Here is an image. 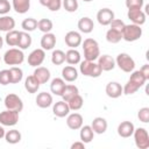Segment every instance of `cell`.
I'll list each match as a JSON object with an SVG mask.
<instances>
[{
  "label": "cell",
  "mask_w": 149,
  "mask_h": 149,
  "mask_svg": "<svg viewBox=\"0 0 149 149\" xmlns=\"http://www.w3.org/2000/svg\"><path fill=\"white\" fill-rule=\"evenodd\" d=\"M98 64L102 71H111L115 68V59L109 55H102L98 57Z\"/></svg>",
  "instance_id": "obj_16"
},
{
  "label": "cell",
  "mask_w": 149,
  "mask_h": 149,
  "mask_svg": "<svg viewBox=\"0 0 149 149\" xmlns=\"http://www.w3.org/2000/svg\"><path fill=\"white\" fill-rule=\"evenodd\" d=\"M0 59H1V58H0Z\"/></svg>",
  "instance_id": "obj_54"
},
{
  "label": "cell",
  "mask_w": 149,
  "mask_h": 149,
  "mask_svg": "<svg viewBox=\"0 0 149 149\" xmlns=\"http://www.w3.org/2000/svg\"><path fill=\"white\" fill-rule=\"evenodd\" d=\"M40 83H38V80L34 77V74H31V76H28L27 78H26V80H24V88L29 92V93H36L37 91H38V88H40Z\"/></svg>",
  "instance_id": "obj_28"
},
{
  "label": "cell",
  "mask_w": 149,
  "mask_h": 149,
  "mask_svg": "<svg viewBox=\"0 0 149 149\" xmlns=\"http://www.w3.org/2000/svg\"><path fill=\"white\" fill-rule=\"evenodd\" d=\"M137 118L141 122L148 123L149 122V107H142L137 112Z\"/></svg>",
  "instance_id": "obj_42"
},
{
  "label": "cell",
  "mask_w": 149,
  "mask_h": 149,
  "mask_svg": "<svg viewBox=\"0 0 149 149\" xmlns=\"http://www.w3.org/2000/svg\"><path fill=\"white\" fill-rule=\"evenodd\" d=\"M19 35H20V31L14 30V29L7 31V34H6V36H5L6 43H7L9 47H16L17 43H19Z\"/></svg>",
  "instance_id": "obj_35"
},
{
  "label": "cell",
  "mask_w": 149,
  "mask_h": 149,
  "mask_svg": "<svg viewBox=\"0 0 149 149\" xmlns=\"http://www.w3.org/2000/svg\"><path fill=\"white\" fill-rule=\"evenodd\" d=\"M51 12H57L62 7V0H51L47 6Z\"/></svg>",
  "instance_id": "obj_47"
},
{
  "label": "cell",
  "mask_w": 149,
  "mask_h": 149,
  "mask_svg": "<svg viewBox=\"0 0 149 149\" xmlns=\"http://www.w3.org/2000/svg\"><path fill=\"white\" fill-rule=\"evenodd\" d=\"M133 135H134L135 146L139 149H148L149 148V134L146 128L139 127V128L134 129Z\"/></svg>",
  "instance_id": "obj_7"
},
{
  "label": "cell",
  "mask_w": 149,
  "mask_h": 149,
  "mask_svg": "<svg viewBox=\"0 0 149 149\" xmlns=\"http://www.w3.org/2000/svg\"><path fill=\"white\" fill-rule=\"evenodd\" d=\"M65 87V80L63 78H54L50 84V91L55 95H62Z\"/></svg>",
  "instance_id": "obj_26"
},
{
  "label": "cell",
  "mask_w": 149,
  "mask_h": 149,
  "mask_svg": "<svg viewBox=\"0 0 149 149\" xmlns=\"http://www.w3.org/2000/svg\"><path fill=\"white\" fill-rule=\"evenodd\" d=\"M83 1H85V2H90V1H93V0H83Z\"/></svg>",
  "instance_id": "obj_53"
},
{
  "label": "cell",
  "mask_w": 149,
  "mask_h": 149,
  "mask_svg": "<svg viewBox=\"0 0 149 149\" xmlns=\"http://www.w3.org/2000/svg\"><path fill=\"white\" fill-rule=\"evenodd\" d=\"M127 16L134 24H137V26H142L146 22V14L141 8H130V9H128Z\"/></svg>",
  "instance_id": "obj_11"
},
{
  "label": "cell",
  "mask_w": 149,
  "mask_h": 149,
  "mask_svg": "<svg viewBox=\"0 0 149 149\" xmlns=\"http://www.w3.org/2000/svg\"><path fill=\"white\" fill-rule=\"evenodd\" d=\"M68 105H69V108L70 111H78L83 107L84 105V100H83V97L78 94H76L74 97H72L69 101H68Z\"/></svg>",
  "instance_id": "obj_36"
},
{
  "label": "cell",
  "mask_w": 149,
  "mask_h": 149,
  "mask_svg": "<svg viewBox=\"0 0 149 149\" xmlns=\"http://www.w3.org/2000/svg\"><path fill=\"white\" fill-rule=\"evenodd\" d=\"M31 44V36L27 33V31H20V35H19V43H17V47L19 49L21 50H24V49H28Z\"/></svg>",
  "instance_id": "obj_31"
},
{
  "label": "cell",
  "mask_w": 149,
  "mask_h": 149,
  "mask_svg": "<svg viewBox=\"0 0 149 149\" xmlns=\"http://www.w3.org/2000/svg\"><path fill=\"white\" fill-rule=\"evenodd\" d=\"M2 137H5V129L0 123V139H2Z\"/></svg>",
  "instance_id": "obj_51"
},
{
  "label": "cell",
  "mask_w": 149,
  "mask_h": 149,
  "mask_svg": "<svg viewBox=\"0 0 149 149\" xmlns=\"http://www.w3.org/2000/svg\"><path fill=\"white\" fill-rule=\"evenodd\" d=\"M134 123L130 122V121H122L119 126H118V134L119 136L123 137V139H127V137H130L134 133Z\"/></svg>",
  "instance_id": "obj_15"
},
{
  "label": "cell",
  "mask_w": 149,
  "mask_h": 149,
  "mask_svg": "<svg viewBox=\"0 0 149 149\" xmlns=\"http://www.w3.org/2000/svg\"><path fill=\"white\" fill-rule=\"evenodd\" d=\"M15 27V20L12 16L3 15L0 17V31H9Z\"/></svg>",
  "instance_id": "obj_29"
},
{
  "label": "cell",
  "mask_w": 149,
  "mask_h": 149,
  "mask_svg": "<svg viewBox=\"0 0 149 149\" xmlns=\"http://www.w3.org/2000/svg\"><path fill=\"white\" fill-rule=\"evenodd\" d=\"M66 125L70 129L72 130H77L80 129V127L83 126V116L79 113H72L68 116L66 119Z\"/></svg>",
  "instance_id": "obj_18"
},
{
  "label": "cell",
  "mask_w": 149,
  "mask_h": 149,
  "mask_svg": "<svg viewBox=\"0 0 149 149\" xmlns=\"http://www.w3.org/2000/svg\"><path fill=\"white\" fill-rule=\"evenodd\" d=\"M12 7L17 14H24L30 8V0H13Z\"/></svg>",
  "instance_id": "obj_24"
},
{
  "label": "cell",
  "mask_w": 149,
  "mask_h": 149,
  "mask_svg": "<svg viewBox=\"0 0 149 149\" xmlns=\"http://www.w3.org/2000/svg\"><path fill=\"white\" fill-rule=\"evenodd\" d=\"M79 136H80V141H81V142H84V143H90V142L93 140L94 132H93L92 127L88 126V125L81 126V127H80Z\"/></svg>",
  "instance_id": "obj_27"
},
{
  "label": "cell",
  "mask_w": 149,
  "mask_h": 149,
  "mask_svg": "<svg viewBox=\"0 0 149 149\" xmlns=\"http://www.w3.org/2000/svg\"><path fill=\"white\" fill-rule=\"evenodd\" d=\"M83 44V50H84V57L86 61H97L98 57L100 56V49H99V44L93 38H86L84 40V42H81Z\"/></svg>",
  "instance_id": "obj_2"
},
{
  "label": "cell",
  "mask_w": 149,
  "mask_h": 149,
  "mask_svg": "<svg viewBox=\"0 0 149 149\" xmlns=\"http://www.w3.org/2000/svg\"><path fill=\"white\" fill-rule=\"evenodd\" d=\"M62 6L64 7V9L69 13H73L78 9V1L77 0H63L62 1Z\"/></svg>",
  "instance_id": "obj_41"
},
{
  "label": "cell",
  "mask_w": 149,
  "mask_h": 149,
  "mask_svg": "<svg viewBox=\"0 0 149 149\" xmlns=\"http://www.w3.org/2000/svg\"><path fill=\"white\" fill-rule=\"evenodd\" d=\"M54 24H52V21L49 20V19H41L40 21H37V28L42 31V33H50L51 29H52Z\"/></svg>",
  "instance_id": "obj_39"
},
{
  "label": "cell",
  "mask_w": 149,
  "mask_h": 149,
  "mask_svg": "<svg viewBox=\"0 0 149 149\" xmlns=\"http://www.w3.org/2000/svg\"><path fill=\"white\" fill-rule=\"evenodd\" d=\"M51 62L55 65H61L65 62V52L62 50H54L51 55Z\"/></svg>",
  "instance_id": "obj_40"
},
{
  "label": "cell",
  "mask_w": 149,
  "mask_h": 149,
  "mask_svg": "<svg viewBox=\"0 0 149 149\" xmlns=\"http://www.w3.org/2000/svg\"><path fill=\"white\" fill-rule=\"evenodd\" d=\"M114 19V12L109 8H101L97 13V20L101 26H109Z\"/></svg>",
  "instance_id": "obj_13"
},
{
  "label": "cell",
  "mask_w": 149,
  "mask_h": 149,
  "mask_svg": "<svg viewBox=\"0 0 149 149\" xmlns=\"http://www.w3.org/2000/svg\"><path fill=\"white\" fill-rule=\"evenodd\" d=\"M146 81H147V79L140 70L132 71V74H130L128 81L122 87V94H126V95L134 94L135 92H137L140 90V87H142L146 84Z\"/></svg>",
  "instance_id": "obj_1"
},
{
  "label": "cell",
  "mask_w": 149,
  "mask_h": 149,
  "mask_svg": "<svg viewBox=\"0 0 149 149\" xmlns=\"http://www.w3.org/2000/svg\"><path fill=\"white\" fill-rule=\"evenodd\" d=\"M91 127H92L94 134H104L107 130V121H106V119H104L101 116H97L93 119Z\"/></svg>",
  "instance_id": "obj_20"
},
{
  "label": "cell",
  "mask_w": 149,
  "mask_h": 149,
  "mask_svg": "<svg viewBox=\"0 0 149 149\" xmlns=\"http://www.w3.org/2000/svg\"><path fill=\"white\" fill-rule=\"evenodd\" d=\"M19 121V112L12 111V109H6L0 113V123L2 126H15Z\"/></svg>",
  "instance_id": "obj_9"
},
{
  "label": "cell",
  "mask_w": 149,
  "mask_h": 149,
  "mask_svg": "<svg viewBox=\"0 0 149 149\" xmlns=\"http://www.w3.org/2000/svg\"><path fill=\"white\" fill-rule=\"evenodd\" d=\"M0 84L8 85L10 84V73L9 70H1L0 71Z\"/></svg>",
  "instance_id": "obj_43"
},
{
  "label": "cell",
  "mask_w": 149,
  "mask_h": 149,
  "mask_svg": "<svg viewBox=\"0 0 149 149\" xmlns=\"http://www.w3.org/2000/svg\"><path fill=\"white\" fill-rule=\"evenodd\" d=\"M121 35L122 40H125L126 42H135L142 36V28L134 23L125 24L121 30Z\"/></svg>",
  "instance_id": "obj_4"
},
{
  "label": "cell",
  "mask_w": 149,
  "mask_h": 149,
  "mask_svg": "<svg viewBox=\"0 0 149 149\" xmlns=\"http://www.w3.org/2000/svg\"><path fill=\"white\" fill-rule=\"evenodd\" d=\"M79 93V91H78V87L77 86H74V85H65V87H64V90H63V93H62V98H63V100L64 101H69L72 97H74L76 94H78Z\"/></svg>",
  "instance_id": "obj_33"
},
{
  "label": "cell",
  "mask_w": 149,
  "mask_h": 149,
  "mask_svg": "<svg viewBox=\"0 0 149 149\" xmlns=\"http://www.w3.org/2000/svg\"><path fill=\"white\" fill-rule=\"evenodd\" d=\"M109 26H111L112 29H115V30L121 31L122 28L125 27V22H123L122 20H120V19H113L112 22L109 23Z\"/></svg>",
  "instance_id": "obj_46"
},
{
  "label": "cell",
  "mask_w": 149,
  "mask_h": 149,
  "mask_svg": "<svg viewBox=\"0 0 149 149\" xmlns=\"http://www.w3.org/2000/svg\"><path fill=\"white\" fill-rule=\"evenodd\" d=\"M21 27L23 28L24 31H33L37 28V20L34 17H27L22 21Z\"/></svg>",
  "instance_id": "obj_38"
},
{
  "label": "cell",
  "mask_w": 149,
  "mask_h": 149,
  "mask_svg": "<svg viewBox=\"0 0 149 149\" xmlns=\"http://www.w3.org/2000/svg\"><path fill=\"white\" fill-rule=\"evenodd\" d=\"M40 1V3L42 5V6H44V7H47L48 6V3L51 1V0H38Z\"/></svg>",
  "instance_id": "obj_50"
},
{
  "label": "cell",
  "mask_w": 149,
  "mask_h": 149,
  "mask_svg": "<svg viewBox=\"0 0 149 149\" xmlns=\"http://www.w3.org/2000/svg\"><path fill=\"white\" fill-rule=\"evenodd\" d=\"M106 94L112 98V99H116L119 98L121 94H122V86L120 83L118 81H109L107 85H106Z\"/></svg>",
  "instance_id": "obj_14"
},
{
  "label": "cell",
  "mask_w": 149,
  "mask_h": 149,
  "mask_svg": "<svg viewBox=\"0 0 149 149\" xmlns=\"http://www.w3.org/2000/svg\"><path fill=\"white\" fill-rule=\"evenodd\" d=\"M36 105L40 108H48L52 105V95L48 92H41L36 97Z\"/></svg>",
  "instance_id": "obj_19"
},
{
  "label": "cell",
  "mask_w": 149,
  "mask_h": 149,
  "mask_svg": "<svg viewBox=\"0 0 149 149\" xmlns=\"http://www.w3.org/2000/svg\"><path fill=\"white\" fill-rule=\"evenodd\" d=\"M125 3H126V7L128 9H130V8H142V6L144 5V0H126Z\"/></svg>",
  "instance_id": "obj_44"
},
{
  "label": "cell",
  "mask_w": 149,
  "mask_h": 149,
  "mask_svg": "<svg viewBox=\"0 0 149 149\" xmlns=\"http://www.w3.org/2000/svg\"><path fill=\"white\" fill-rule=\"evenodd\" d=\"M10 73V84H17L23 78V71L17 66H12L9 69Z\"/></svg>",
  "instance_id": "obj_37"
},
{
  "label": "cell",
  "mask_w": 149,
  "mask_h": 149,
  "mask_svg": "<svg viewBox=\"0 0 149 149\" xmlns=\"http://www.w3.org/2000/svg\"><path fill=\"white\" fill-rule=\"evenodd\" d=\"M56 45V35L52 33H45L41 38V47L43 50H51Z\"/></svg>",
  "instance_id": "obj_21"
},
{
  "label": "cell",
  "mask_w": 149,
  "mask_h": 149,
  "mask_svg": "<svg viewBox=\"0 0 149 149\" xmlns=\"http://www.w3.org/2000/svg\"><path fill=\"white\" fill-rule=\"evenodd\" d=\"M79 71L81 74L86 77H92V78H98L102 73V70L98 63L92 62V61H86V59L80 62Z\"/></svg>",
  "instance_id": "obj_3"
},
{
  "label": "cell",
  "mask_w": 149,
  "mask_h": 149,
  "mask_svg": "<svg viewBox=\"0 0 149 149\" xmlns=\"http://www.w3.org/2000/svg\"><path fill=\"white\" fill-rule=\"evenodd\" d=\"M3 104H5V107L6 109H12V111H16V112H21L23 109V102H22V99L14 94V93H9L6 95L5 100H3Z\"/></svg>",
  "instance_id": "obj_8"
},
{
  "label": "cell",
  "mask_w": 149,
  "mask_h": 149,
  "mask_svg": "<svg viewBox=\"0 0 149 149\" xmlns=\"http://www.w3.org/2000/svg\"><path fill=\"white\" fill-rule=\"evenodd\" d=\"M5 140L9 144H16L21 141V133L17 129H10L5 133Z\"/></svg>",
  "instance_id": "obj_32"
},
{
  "label": "cell",
  "mask_w": 149,
  "mask_h": 149,
  "mask_svg": "<svg viewBox=\"0 0 149 149\" xmlns=\"http://www.w3.org/2000/svg\"><path fill=\"white\" fill-rule=\"evenodd\" d=\"M80 54L78 50L76 49H70L65 52V61L68 64L70 65H76L78 63H80Z\"/></svg>",
  "instance_id": "obj_30"
},
{
  "label": "cell",
  "mask_w": 149,
  "mask_h": 149,
  "mask_svg": "<svg viewBox=\"0 0 149 149\" xmlns=\"http://www.w3.org/2000/svg\"><path fill=\"white\" fill-rule=\"evenodd\" d=\"M115 65L120 68L123 72H132L135 69V61L126 52H121L116 56L115 59Z\"/></svg>",
  "instance_id": "obj_6"
},
{
  "label": "cell",
  "mask_w": 149,
  "mask_h": 149,
  "mask_svg": "<svg viewBox=\"0 0 149 149\" xmlns=\"http://www.w3.org/2000/svg\"><path fill=\"white\" fill-rule=\"evenodd\" d=\"M2 45H3V40H2V37L0 36V49L2 48Z\"/></svg>",
  "instance_id": "obj_52"
},
{
  "label": "cell",
  "mask_w": 149,
  "mask_h": 149,
  "mask_svg": "<svg viewBox=\"0 0 149 149\" xmlns=\"http://www.w3.org/2000/svg\"><path fill=\"white\" fill-rule=\"evenodd\" d=\"M12 9V5L8 0H0V15H6Z\"/></svg>",
  "instance_id": "obj_45"
},
{
  "label": "cell",
  "mask_w": 149,
  "mask_h": 149,
  "mask_svg": "<svg viewBox=\"0 0 149 149\" xmlns=\"http://www.w3.org/2000/svg\"><path fill=\"white\" fill-rule=\"evenodd\" d=\"M106 40H107V42H109V43H112V44L119 43V42L122 40L121 31L109 28V29L107 30V33H106Z\"/></svg>",
  "instance_id": "obj_34"
},
{
  "label": "cell",
  "mask_w": 149,
  "mask_h": 149,
  "mask_svg": "<svg viewBox=\"0 0 149 149\" xmlns=\"http://www.w3.org/2000/svg\"><path fill=\"white\" fill-rule=\"evenodd\" d=\"M93 28H94V23L92 19L87 16H84L78 21V29L84 34H90L93 30Z\"/></svg>",
  "instance_id": "obj_25"
},
{
  "label": "cell",
  "mask_w": 149,
  "mask_h": 149,
  "mask_svg": "<svg viewBox=\"0 0 149 149\" xmlns=\"http://www.w3.org/2000/svg\"><path fill=\"white\" fill-rule=\"evenodd\" d=\"M52 112H54V114H55L57 118H64V116L69 115L70 108H69V105H68L66 101L59 100V101H57V102L54 105Z\"/></svg>",
  "instance_id": "obj_17"
},
{
  "label": "cell",
  "mask_w": 149,
  "mask_h": 149,
  "mask_svg": "<svg viewBox=\"0 0 149 149\" xmlns=\"http://www.w3.org/2000/svg\"><path fill=\"white\" fill-rule=\"evenodd\" d=\"M44 58H45V50H43L42 48L41 49H35L28 56V64L30 66L37 68L38 65H41L44 62Z\"/></svg>",
  "instance_id": "obj_10"
},
{
  "label": "cell",
  "mask_w": 149,
  "mask_h": 149,
  "mask_svg": "<svg viewBox=\"0 0 149 149\" xmlns=\"http://www.w3.org/2000/svg\"><path fill=\"white\" fill-rule=\"evenodd\" d=\"M62 77H63V79L65 81L72 83L78 78V71H77L76 68H73L71 65L64 66L63 70H62Z\"/></svg>",
  "instance_id": "obj_23"
},
{
  "label": "cell",
  "mask_w": 149,
  "mask_h": 149,
  "mask_svg": "<svg viewBox=\"0 0 149 149\" xmlns=\"http://www.w3.org/2000/svg\"><path fill=\"white\" fill-rule=\"evenodd\" d=\"M64 41H65V44L68 47H70L71 49H76L77 47H79L83 42L81 40V35L78 33V31H74V30H71V31H68L65 34V37H64Z\"/></svg>",
  "instance_id": "obj_12"
},
{
  "label": "cell",
  "mask_w": 149,
  "mask_h": 149,
  "mask_svg": "<svg viewBox=\"0 0 149 149\" xmlns=\"http://www.w3.org/2000/svg\"><path fill=\"white\" fill-rule=\"evenodd\" d=\"M33 74L40 84H45L50 79V71L44 66H37Z\"/></svg>",
  "instance_id": "obj_22"
},
{
  "label": "cell",
  "mask_w": 149,
  "mask_h": 149,
  "mask_svg": "<svg viewBox=\"0 0 149 149\" xmlns=\"http://www.w3.org/2000/svg\"><path fill=\"white\" fill-rule=\"evenodd\" d=\"M140 71L143 73V76H144L146 79L148 80V79H149V65H148V64H144V65L140 69Z\"/></svg>",
  "instance_id": "obj_48"
},
{
  "label": "cell",
  "mask_w": 149,
  "mask_h": 149,
  "mask_svg": "<svg viewBox=\"0 0 149 149\" xmlns=\"http://www.w3.org/2000/svg\"><path fill=\"white\" fill-rule=\"evenodd\" d=\"M77 148L78 149H84L85 148V143L79 141V142H74V143L71 144V149H77Z\"/></svg>",
  "instance_id": "obj_49"
},
{
  "label": "cell",
  "mask_w": 149,
  "mask_h": 149,
  "mask_svg": "<svg viewBox=\"0 0 149 149\" xmlns=\"http://www.w3.org/2000/svg\"><path fill=\"white\" fill-rule=\"evenodd\" d=\"M24 61V55L21 49L12 48L7 50L3 55V62L7 65H20Z\"/></svg>",
  "instance_id": "obj_5"
}]
</instances>
